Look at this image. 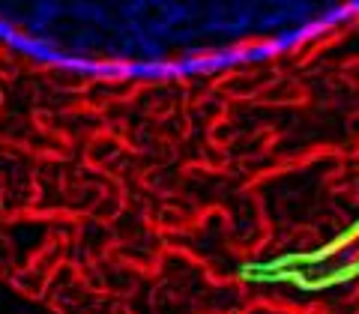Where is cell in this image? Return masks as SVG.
<instances>
[{
    "instance_id": "1",
    "label": "cell",
    "mask_w": 359,
    "mask_h": 314,
    "mask_svg": "<svg viewBox=\"0 0 359 314\" xmlns=\"http://www.w3.org/2000/svg\"><path fill=\"white\" fill-rule=\"evenodd\" d=\"M219 314H249L245 308H228V311H219Z\"/></svg>"
},
{
    "instance_id": "2",
    "label": "cell",
    "mask_w": 359,
    "mask_h": 314,
    "mask_svg": "<svg viewBox=\"0 0 359 314\" xmlns=\"http://www.w3.org/2000/svg\"><path fill=\"white\" fill-rule=\"evenodd\" d=\"M114 314H135V311H132V308H126V306H117V308H114Z\"/></svg>"
}]
</instances>
